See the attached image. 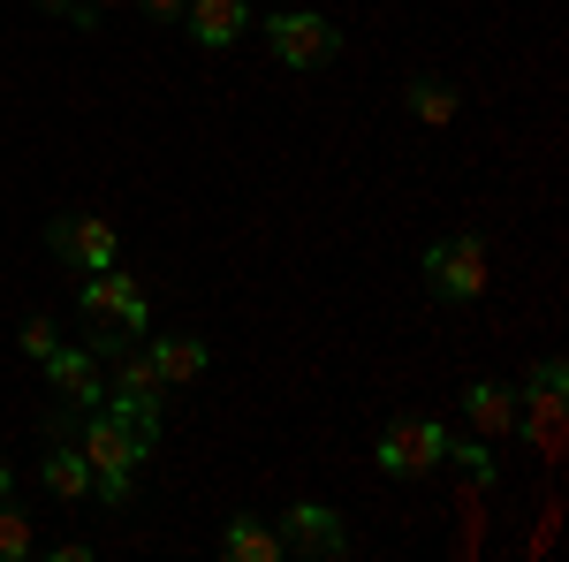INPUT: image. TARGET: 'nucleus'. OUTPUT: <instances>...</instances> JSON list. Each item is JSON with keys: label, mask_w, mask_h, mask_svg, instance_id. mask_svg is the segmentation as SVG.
I'll list each match as a JSON object with an SVG mask.
<instances>
[{"label": "nucleus", "mask_w": 569, "mask_h": 562, "mask_svg": "<svg viewBox=\"0 0 569 562\" xmlns=\"http://www.w3.org/2000/svg\"><path fill=\"white\" fill-rule=\"evenodd\" d=\"M69 441L84 448V464H91V494L107 510H122L137 494V472L160 456V395H107L99 411H84V426Z\"/></svg>", "instance_id": "1"}, {"label": "nucleus", "mask_w": 569, "mask_h": 562, "mask_svg": "<svg viewBox=\"0 0 569 562\" xmlns=\"http://www.w3.org/2000/svg\"><path fill=\"white\" fill-rule=\"evenodd\" d=\"M77 312L91 319V357H99V365H107L114 349L144 343V327H152V297L137 289V274H122V266L84 274V282H77Z\"/></svg>", "instance_id": "2"}, {"label": "nucleus", "mask_w": 569, "mask_h": 562, "mask_svg": "<svg viewBox=\"0 0 569 562\" xmlns=\"http://www.w3.org/2000/svg\"><path fill=\"white\" fill-rule=\"evenodd\" d=\"M266 53L281 61V69H335L342 61V23H327L319 8H281V16H266Z\"/></svg>", "instance_id": "3"}, {"label": "nucleus", "mask_w": 569, "mask_h": 562, "mask_svg": "<svg viewBox=\"0 0 569 562\" xmlns=\"http://www.w3.org/2000/svg\"><path fill=\"white\" fill-rule=\"evenodd\" d=\"M418 274H426V289H433L440 304H479L486 282H493V266H486V236H440V244H426V259H418Z\"/></svg>", "instance_id": "4"}, {"label": "nucleus", "mask_w": 569, "mask_h": 562, "mask_svg": "<svg viewBox=\"0 0 569 562\" xmlns=\"http://www.w3.org/2000/svg\"><path fill=\"white\" fill-rule=\"evenodd\" d=\"M448 441L456 433L440 426V418H395V426H380V441H372V472L380 479H426L448 464Z\"/></svg>", "instance_id": "5"}, {"label": "nucleus", "mask_w": 569, "mask_h": 562, "mask_svg": "<svg viewBox=\"0 0 569 562\" xmlns=\"http://www.w3.org/2000/svg\"><path fill=\"white\" fill-rule=\"evenodd\" d=\"M46 252L61 266H77V274H99V266L122 259V236H114V220H99V214H53L46 220Z\"/></svg>", "instance_id": "6"}, {"label": "nucleus", "mask_w": 569, "mask_h": 562, "mask_svg": "<svg viewBox=\"0 0 569 562\" xmlns=\"http://www.w3.org/2000/svg\"><path fill=\"white\" fill-rule=\"evenodd\" d=\"M273 532H281V555H305V562H335L350 548V532H342V517L327 502H289Z\"/></svg>", "instance_id": "7"}, {"label": "nucleus", "mask_w": 569, "mask_h": 562, "mask_svg": "<svg viewBox=\"0 0 569 562\" xmlns=\"http://www.w3.org/2000/svg\"><path fill=\"white\" fill-rule=\"evenodd\" d=\"M46 388L69 411H99L107 403V365L91 357V343H53L46 349Z\"/></svg>", "instance_id": "8"}, {"label": "nucleus", "mask_w": 569, "mask_h": 562, "mask_svg": "<svg viewBox=\"0 0 569 562\" xmlns=\"http://www.w3.org/2000/svg\"><path fill=\"white\" fill-rule=\"evenodd\" d=\"M251 23H259V16H251V0H190V8H182V31H190L198 53H228Z\"/></svg>", "instance_id": "9"}, {"label": "nucleus", "mask_w": 569, "mask_h": 562, "mask_svg": "<svg viewBox=\"0 0 569 562\" xmlns=\"http://www.w3.org/2000/svg\"><path fill=\"white\" fill-rule=\"evenodd\" d=\"M463 418H471L479 441H509V433L525 426V395L501 388V381H471V388H463Z\"/></svg>", "instance_id": "10"}, {"label": "nucleus", "mask_w": 569, "mask_h": 562, "mask_svg": "<svg viewBox=\"0 0 569 562\" xmlns=\"http://www.w3.org/2000/svg\"><path fill=\"white\" fill-rule=\"evenodd\" d=\"M144 357H152L160 388H198L213 373V349L198 343V335H160V343H144Z\"/></svg>", "instance_id": "11"}, {"label": "nucleus", "mask_w": 569, "mask_h": 562, "mask_svg": "<svg viewBox=\"0 0 569 562\" xmlns=\"http://www.w3.org/2000/svg\"><path fill=\"white\" fill-rule=\"evenodd\" d=\"M39 479H46L53 502H91V464H84L77 441H53V448L39 456Z\"/></svg>", "instance_id": "12"}, {"label": "nucleus", "mask_w": 569, "mask_h": 562, "mask_svg": "<svg viewBox=\"0 0 569 562\" xmlns=\"http://www.w3.org/2000/svg\"><path fill=\"white\" fill-rule=\"evenodd\" d=\"M220 555L228 562H281V532L251 510H236V517L220 524Z\"/></svg>", "instance_id": "13"}, {"label": "nucleus", "mask_w": 569, "mask_h": 562, "mask_svg": "<svg viewBox=\"0 0 569 562\" xmlns=\"http://www.w3.org/2000/svg\"><path fill=\"white\" fill-rule=\"evenodd\" d=\"M402 99H410V115H418L426 130H448V122L463 115V91L448 85V77H433V69H418V77L402 85Z\"/></svg>", "instance_id": "14"}, {"label": "nucleus", "mask_w": 569, "mask_h": 562, "mask_svg": "<svg viewBox=\"0 0 569 562\" xmlns=\"http://www.w3.org/2000/svg\"><path fill=\"white\" fill-rule=\"evenodd\" d=\"M31 555H39V532H31V517L0 502V562H31Z\"/></svg>", "instance_id": "15"}, {"label": "nucleus", "mask_w": 569, "mask_h": 562, "mask_svg": "<svg viewBox=\"0 0 569 562\" xmlns=\"http://www.w3.org/2000/svg\"><path fill=\"white\" fill-rule=\"evenodd\" d=\"M448 464H463L471 486H493V479H501V464H493V448H486V441H448Z\"/></svg>", "instance_id": "16"}, {"label": "nucleus", "mask_w": 569, "mask_h": 562, "mask_svg": "<svg viewBox=\"0 0 569 562\" xmlns=\"http://www.w3.org/2000/svg\"><path fill=\"white\" fill-rule=\"evenodd\" d=\"M39 16H53V23H69V31H99V8L91 0H31Z\"/></svg>", "instance_id": "17"}, {"label": "nucleus", "mask_w": 569, "mask_h": 562, "mask_svg": "<svg viewBox=\"0 0 569 562\" xmlns=\"http://www.w3.org/2000/svg\"><path fill=\"white\" fill-rule=\"evenodd\" d=\"M16 343H23V357H31V365H46V349L61 343V335H53V319L39 312V319H23V335H16Z\"/></svg>", "instance_id": "18"}, {"label": "nucleus", "mask_w": 569, "mask_h": 562, "mask_svg": "<svg viewBox=\"0 0 569 562\" xmlns=\"http://www.w3.org/2000/svg\"><path fill=\"white\" fill-rule=\"evenodd\" d=\"M531 403H562V357H539V373H531Z\"/></svg>", "instance_id": "19"}, {"label": "nucleus", "mask_w": 569, "mask_h": 562, "mask_svg": "<svg viewBox=\"0 0 569 562\" xmlns=\"http://www.w3.org/2000/svg\"><path fill=\"white\" fill-rule=\"evenodd\" d=\"M46 555H53V562H84V555H91V540H53Z\"/></svg>", "instance_id": "20"}, {"label": "nucleus", "mask_w": 569, "mask_h": 562, "mask_svg": "<svg viewBox=\"0 0 569 562\" xmlns=\"http://www.w3.org/2000/svg\"><path fill=\"white\" fill-rule=\"evenodd\" d=\"M137 8H144V16H152V23H160V16H182V8H190V0H137Z\"/></svg>", "instance_id": "21"}, {"label": "nucleus", "mask_w": 569, "mask_h": 562, "mask_svg": "<svg viewBox=\"0 0 569 562\" xmlns=\"http://www.w3.org/2000/svg\"><path fill=\"white\" fill-rule=\"evenodd\" d=\"M8 494H16V464L0 456V502H8Z\"/></svg>", "instance_id": "22"}, {"label": "nucleus", "mask_w": 569, "mask_h": 562, "mask_svg": "<svg viewBox=\"0 0 569 562\" xmlns=\"http://www.w3.org/2000/svg\"><path fill=\"white\" fill-rule=\"evenodd\" d=\"M91 8H99V16H107V8H130V0H91Z\"/></svg>", "instance_id": "23"}]
</instances>
